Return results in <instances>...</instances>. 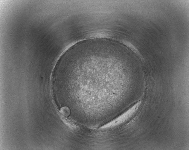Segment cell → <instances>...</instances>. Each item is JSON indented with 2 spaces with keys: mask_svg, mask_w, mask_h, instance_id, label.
Segmentation results:
<instances>
[{
  "mask_svg": "<svg viewBox=\"0 0 189 150\" xmlns=\"http://www.w3.org/2000/svg\"><path fill=\"white\" fill-rule=\"evenodd\" d=\"M141 104L139 101L134 104L123 114L103 126V127H109L121 124L129 118L136 111Z\"/></svg>",
  "mask_w": 189,
  "mask_h": 150,
  "instance_id": "6da1fadb",
  "label": "cell"
},
{
  "mask_svg": "<svg viewBox=\"0 0 189 150\" xmlns=\"http://www.w3.org/2000/svg\"><path fill=\"white\" fill-rule=\"evenodd\" d=\"M121 42L126 46L129 48L140 58L141 60H144L142 56L140 54L138 49L132 43L129 41L125 40H122Z\"/></svg>",
  "mask_w": 189,
  "mask_h": 150,
  "instance_id": "7a4b0ae2",
  "label": "cell"
}]
</instances>
